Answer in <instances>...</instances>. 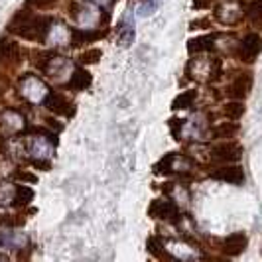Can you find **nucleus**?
I'll return each mask as SVG.
<instances>
[{
    "mask_svg": "<svg viewBox=\"0 0 262 262\" xmlns=\"http://www.w3.org/2000/svg\"><path fill=\"white\" fill-rule=\"evenodd\" d=\"M103 36H106V30H97V32H83V30H77L73 28L71 30V43L73 46H81V43H89V41H95V39H101Z\"/></svg>",
    "mask_w": 262,
    "mask_h": 262,
    "instance_id": "10",
    "label": "nucleus"
},
{
    "mask_svg": "<svg viewBox=\"0 0 262 262\" xmlns=\"http://www.w3.org/2000/svg\"><path fill=\"white\" fill-rule=\"evenodd\" d=\"M223 111H225V117L229 118V120H238V118L245 115V105L241 101H231V103L225 105Z\"/></svg>",
    "mask_w": 262,
    "mask_h": 262,
    "instance_id": "15",
    "label": "nucleus"
},
{
    "mask_svg": "<svg viewBox=\"0 0 262 262\" xmlns=\"http://www.w3.org/2000/svg\"><path fill=\"white\" fill-rule=\"evenodd\" d=\"M195 101V91H184L182 95H178L171 103V108L173 111H182V108H189Z\"/></svg>",
    "mask_w": 262,
    "mask_h": 262,
    "instance_id": "13",
    "label": "nucleus"
},
{
    "mask_svg": "<svg viewBox=\"0 0 262 262\" xmlns=\"http://www.w3.org/2000/svg\"><path fill=\"white\" fill-rule=\"evenodd\" d=\"M34 199V189L28 185H18L16 187V195H14V205L16 207H26L30 201Z\"/></svg>",
    "mask_w": 262,
    "mask_h": 262,
    "instance_id": "11",
    "label": "nucleus"
},
{
    "mask_svg": "<svg viewBox=\"0 0 262 262\" xmlns=\"http://www.w3.org/2000/svg\"><path fill=\"white\" fill-rule=\"evenodd\" d=\"M12 57H18V48H16V43L8 41V39H0V61L12 59Z\"/></svg>",
    "mask_w": 262,
    "mask_h": 262,
    "instance_id": "16",
    "label": "nucleus"
},
{
    "mask_svg": "<svg viewBox=\"0 0 262 262\" xmlns=\"http://www.w3.org/2000/svg\"><path fill=\"white\" fill-rule=\"evenodd\" d=\"M211 0H193V8H207Z\"/></svg>",
    "mask_w": 262,
    "mask_h": 262,
    "instance_id": "23",
    "label": "nucleus"
},
{
    "mask_svg": "<svg viewBox=\"0 0 262 262\" xmlns=\"http://www.w3.org/2000/svg\"><path fill=\"white\" fill-rule=\"evenodd\" d=\"M213 178L215 180H221L227 184H243L245 180V173L238 166H227V168H219L217 171H213Z\"/></svg>",
    "mask_w": 262,
    "mask_h": 262,
    "instance_id": "6",
    "label": "nucleus"
},
{
    "mask_svg": "<svg viewBox=\"0 0 262 262\" xmlns=\"http://www.w3.org/2000/svg\"><path fill=\"white\" fill-rule=\"evenodd\" d=\"M101 57H103V52H101L99 48H91V50H87V52L81 53L79 61L85 63V66H93V63H97Z\"/></svg>",
    "mask_w": 262,
    "mask_h": 262,
    "instance_id": "17",
    "label": "nucleus"
},
{
    "mask_svg": "<svg viewBox=\"0 0 262 262\" xmlns=\"http://www.w3.org/2000/svg\"><path fill=\"white\" fill-rule=\"evenodd\" d=\"M50 30V20L43 16H32L28 10H22L14 16V20L10 22V32L22 36L26 39H41L46 38Z\"/></svg>",
    "mask_w": 262,
    "mask_h": 262,
    "instance_id": "1",
    "label": "nucleus"
},
{
    "mask_svg": "<svg viewBox=\"0 0 262 262\" xmlns=\"http://www.w3.org/2000/svg\"><path fill=\"white\" fill-rule=\"evenodd\" d=\"M146 247H148V252L154 254V256H160V254H162V241H160L158 236H150L148 243H146Z\"/></svg>",
    "mask_w": 262,
    "mask_h": 262,
    "instance_id": "18",
    "label": "nucleus"
},
{
    "mask_svg": "<svg viewBox=\"0 0 262 262\" xmlns=\"http://www.w3.org/2000/svg\"><path fill=\"white\" fill-rule=\"evenodd\" d=\"M16 178L18 180H24V182H30V184H36L38 182V178L32 176V173H28V171H16Z\"/></svg>",
    "mask_w": 262,
    "mask_h": 262,
    "instance_id": "21",
    "label": "nucleus"
},
{
    "mask_svg": "<svg viewBox=\"0 0 262 262\" xmlns=\"http://www.w3.org/2000/svg\"><path fill=\"white\" fill-rule=\"evenodd\" d=\"M247 16H249V18H260L262 16V0L250 4L249 10H247Z\"/></svg>",
    "mask_w": 262,
    "mask_h": 262,
    "instance_id": "19",
    "label": "nucleus"
},
{
    "mask_svg": "<svg viewBox=\"0 0 262 262\" xmlns=\"http://www.w3.org/2000/svg\"><path fill=\"white\" fill-rule=\"evenodd\" d=\"M262 52V38L258 34H249L247 38L243 39L241 43V50H238V55L245 63H254L256 57L260 55Z\"/></svg>",
    "mask_w": 262,
    "mask_h": 262,
    "instance_id": "2",
    "label": "nucleus"
},
{
    "mask_svg": "<svg viewBox=\"0 0 262 262\" xmlns=\"http://www.w3.org/2000/svg\"><path fill=\"white\" fill-rule=\"evenodd\" d=\"M28 4H34V6H46L48 0H26Z\"/></svg>",
    "mask_w": 262,
    "mask_h": 262,
    "instance_id": "24",
    "label": "nucleus"
},
{
    "mask_svg": "<svg viewBox=\"0 0 262 262\" xmlns=\"http://www.w3.org/2000/svg\"><path fill=\"white\" fill-rule=\"evenodd\" d=\"M238 132V124L236 122H221L213 128V136L215 138H233Z\"/></svg>",
    "mask_w": 262,
    "mask_h": 262,
    "instance_id": "12",
    "label": "nucleus"
},
{
    "mask_svg": "<svg viewBox=\"0 0 262 262\" xmlns=\"http://www.w3.org/2000/svg\"><path fill=\"white\" fill-rule=\"evenodd\" d=\"M250 87H252V77H250V73H243L241 77H236L235 81L231 83L229 95H233L235 99H243V97L249 95Z\"/></svg>",
    "mask_w": 262,
    "mask_h": 262,
    "instance_id": "8",
    "label": "nucleus"
},
{
    "mask_svg": "<svg viewBox=\"0 0 262 262\" xmlns=\"http://www.w3.org/2000/svg\"><path fill=\"white\" fill-rule=\"evenodd\" d=\"M211 48H213V36H203V38L189 39V46H187V50L191 53L205 52V50H211Z\"/></svg>",
    "mask_w": 262,
    "mask_h": 262,
    "instance_id": "14",
    "label": "nucleus"
},
{
    "mask_svg": "<svg viewBox=\"0 0 262 262\" xmlns=\"http://www.w3.org/2000/svg\"><path fill=\"white\" fill-rule=\"evenodd\" d=\"M43 106L48 111H52L55 115H69V103L61 93H50L46 99H43Z\"/></svg>",
    "mask_w": 262,
    "mask_h": 262,
    "instance_id": "5",
    "label": "nucleus"
},
{
    "mask_svg": "<svg viewBox=\"0 0 262 262\" xmlns=\"http://www.w3.org/2000/svg\"><path fill=\"white\" fill-rule=\"evenodd\" d=\"M171 160H173V154H168L166 158H162V160H160V164L156 166V171H158V173H160V171H170Z\"/></svg>",
    "mask_w": 262,
    "mask_h": 262,
    "instance_id": "20",
    "label": "nucleus"
},
{
    "mask_svg": "<svg viewBox=\"0 0 262 262\" xmlns=\"http://www.w3.org/2000/svg\"><path fill=\"white\" fill-rule=\"evenodd\" d=\"M34 168H39V170L48 171V170H50V162H43V160H34Z\"/></svg>",
    "mask_w": 262,
    "mask_h": 262,
    "instance_id": "22",
    "label": "nucleus"
},
{
    "mask_svg": "<svg viewBox=\"0 0 262 262\" xmlns=\"http://www.w3.org/2000/svg\"><path fill=\"white\" fill-rule=\"evenodd\" d=\"M247 245H249L247 236L243 235V233H235V235H231L225 238L223 250L227 252V254H231V256H238L243 250L247 249Z\"/></svg>",
    "mask_w": 262,
    "mask_h": 262,
    "instance_id": "7",
    "label": "nucleus"
},
{
    "mask_svg": "<svg viewBox=\"0 0 262 262\" xmlns=\"http://www.w3.org/2000/svg\"><path fill=\"white\" fill-rule=\"evenodd\" d=\"M91 73L87 71V69H83V67H75V71H73V75L69 79V87L71 89H75V91H85L89 85H91Z\"/></svg>",
    "mask_w": 262,
    "mask_h": 262,
    "instance_id": "9",
    "label": "nucleus"
},
{
    "mask_svg": "<svg viewBox=\"0 0 262 262\" xmlns=\"http://www.w3.org/2000/svg\"><path fill=\"white\" fill-rule=\"evenodd\" d=\"M213 158L221 160V162H235L241 158V146L235 142H225V144H217L213 148Z\"/></svg>",
    "mask_w": 262,
    "mask_h": 262,
    "instance_id": "4",
    "label": "nucleus"
},
{
    "mask_svg": "<svg viewBox=\"0 0 262 262\" xmlns=\"http://www.w3.org/2000/svg\"><path fill=\"white\" fill-rule=\"evenodd\" d=\"M148 215L150 217H156V219H176L178 217V209H176V205L170 203V201L156 199V201H152V205L148 209Z\"/></svg>",
    "mask_w": 262,
    "mask_h": 262,
    "instance_id": "3",
    "label": "nucleus"
}]
</instances>
